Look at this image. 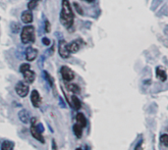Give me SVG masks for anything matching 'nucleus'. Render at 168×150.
I'll return each mask as SVG.
<instances>
[{
  "instance_id": "obj_1",
  "label": "nucleus",
  "mask_w": 168,
  "mask_h": 150,
  "mask_svg": "<svg viewBox=\"0 0 168 150\" xmlns=\"http://www.w3.org/2000/svg\"><path fill=\"white\" fill-rule=\"evenodd\" d=\"M60 22L65 28H71L74 24V13L69 0H62V8L60 12Z\"/></svg>"
},
{
  "instance_id": "obj_2",
  "label": "nucleus",
  "mask_w": 168,
  "mask_h": 150,
  "mask_svg": "<svg viewBox=\"0 0 168 150\" xmlns=\"http://www.w3.org/2000/svg\"><path fill=\"white\" fill-rule=\"evenodd\" d=\"M21 41L23 44L35 42V28L32 26H26L21 31Z\"/></svg>"
},
{
  "instance_id": "obj_3",
  "label": "nucleus",
  "mask_w": 168,
  "mask_h": 150,
  "mask_svg": "<svg viewBox=\"0 0 168 150\" xmlns=\"http://www.w3.org/2000/svg\"><path fill=\"white\" fill-rule=\"evenodd\" d=\"M31 133L32 138L39 141L40 143H44L45 139L42 135V133L39 131L37 127V118H32L31 119Z\"/></svg>"
},
{
  "instance_id": "obj_4",
  "label": "nucleus",
  "mask_w": 168,
  "mask_h": 150,
  "mask_svg": "<svg viewBox=\"0 0 168 150\" xmlns=\"http://www.w3.org/2000/svg\"><path fill=\"white\" fill-rule=\"evenodd\" d=\"M60 74H61L62 79L65 81H67V83H69V81L75 79V73L68 66H62L61 69H60Z\"/></svg>"
},
{
  "instance_id": "obj_5",
  "label": "nucleus",
  "mask_w": 168,
  "mask_h": 150,
  "mask_svg": "<svg viewBox=\"0 0 168 150\" xmlns=\"http://www.w3.org/2000/svg\"><path fill=\"white\" fill-rule=\"evenodd\" d=\"M15 90L20 97H26L27 95L29 94L30 87H29L28 84H26V81L25 83L24 81H19V83L16 85Z\"/></svg>"
},
{
  "instance_id": "obj_6",
  "label": "nucleus",
  "mask_w": 168,
  "mask_h": 150,
  "mask_svg": "<svg viewBox=\"0 0 168 150\" xmlns=\"http://www.w3.org/2000/svg\"><path fill=\"white\" fill-rule=\"evenodd\" d=\"M58 53L61 58L67 59L69 58L71 53L68 49V43H67L65 40H60L58 43Z\"/></svg>"
},
{
  "instance_id": "obj_7",
  "label": "nucleus",
  "mask_w": 168,
  "mask_h": 150,
  "mask_svg": "<svg viewBox=\"0 0 168 150\" xmlns=\"http://www.w3.org/2000/svg\"><path fill=\"white\" fill-rule=\"evenodd\" d=\"M25 57L29 62H32V61H35L36 58L37 57V50L36 48H33L32 46L28 47L25 52Z\"/></svg>"
},
{
  "instance_id": "obj_8",
  "label": "nucleus",
  "mask_w": 168,
  "mask_h": 150,
  "mask_svg": "<svg viewBox=\"0 0 168 150\" xmlns=\"http://www.w3.org/2000/svg\"><path fill=\"white\" fill-rule=\"evenodd\" d=\"M31 102L32 106L35 108H38L40 106V102H42V99H40V95L38 93L37 90H32L31 93Z\"/></svg>"
},
{
  "instance_id": "obj_9",
  "label": "nucleus",
  "mask_w": 168,
  "mask_h": 150,
  "mask_svg": "<svg viewBox=\"0 0 168 150\" xmlns=\"http://www.w3.org/2000/svg\"><path fill=\"white\" fill-rule=\"evenodd\" d=\"M81 46H82V40L75 39L68 44V49L70 53H77L81 49Z\"/></svg>"
},
{
  "instance_id": "obj_10",
  "label": "nucleus",
  "mask_w": 168,
  "mask_h": 150,
  "mask_svg": "<svg viewBox=\"0 0 168 150\" xmlns=\"http://www.w3.org/2000/svg\"><path fill=\"white\" fill-rule=\"evenodd\" d=\"M23 76H24V80L27 84H32L36 80V73L31 69L24 72Z\"/></svg>"
},
{
  "instance_id": "obj_11",
  "label": "nucleus",
  "mask_w": 168,
  "mask_h": 150,
  "mask_svg": "<svg viewBox=\"0 0 168 150\" xmlns=\"http://www.w3.org/2000/svg\"><path fill=\"white\" fill-rule=\"evenodd\" d=\"M21 20L24 24H31L33 21V16H32V13L31 10H27L24 11L22 14H21Z\"/></svg>"
},
{
  "instance_id": "obj_12",
  "label": "nucleus",
  "mask_w": 168,
  "mask_h": 150,
  "mask_svg": "<svg viewBox=\"0 0 168 150\" xmlns=\"http://www.w3.org/2000/svg\"><path fill=\"white\" fill-rule=\"evenodd\" d=\"M19 119L21 120V122H23L24 124H27V123H29L30 121V114L28 112V110H21L19 112Z\"/></svg>"
},
{
  "instance_id": "obj_13",
  "label": "nucleus",
  "mask_w": 168,
  "mask_h": 150,
  "mask_svg": "<svg viewBox=\"0 0 168 150\" xmlns=\"http://www.w3.org/2000/svg\"><path fill=\"white\" fill-rule=\"evenodd\" d=\"M76 121H77V124L80 125L82 128H85L86 127V119L85 117V115L83 113H78L77 116H76Z\"/></svg>"
},
{
  "instance_id": "obj_14",
  "label": "nucleus",
  "mask_w": 168,
  "mask_h": 150,
  "mask_svg": "<svg viewBox=\"0 0 168 150\" xmlns=\"http://www.w3.org/2000/svg\"><path fill=\"white\" fill-rule=\"evenodd\" d=\"M156 77L159 80L161 81H165L167 80V75H166V72L164 69L160 67H157L156 68Z\"/></svg>"
},
{
  "instance_id": "obj_15",
  "label": "nucleus",
  "mask_w": 168,
  "mask_h": 150,
  "mask_svg": "<svg viewBox=\"0 0 168 150\" xmlns=\"http://www.w3.org/2000/svg\"><path fill=\"white\" fill-rule=\"evenodd\" d=\"M71 100H72V106L75 110L81 109V107H82V102L80 101V99L76 96V95H73L71 97Z\"/></svg>"
},
{
  "instance_id": "obj_16",
  "label": "nucleus",
  "mask_w": 168,
  "mask_h": 150,
  "mask_svg": "<svg viewBox=\"0 0 168 150\" xmlns=\"http://www.w3.org/2000/svg\"><path fill=\"white\" fill-rule=\"evenodd\" d=\"M66 86H67V90H68L69 91H71L72 93H74V94H78L81 91L80 86L78 85H76V84H68Z\"/></svg>"
},
{
  "instance_id": "obj_17",
  "label": "nucleus",
  "mask_w": 168,
  "mask_h": 150,
  "mask_svg": "<svg viewBox=\"0 0 168 150\" xmlns=\"http://www.w3.org/2000/svg\"><path fill=\"white\" fill-rule=\"evenodd\" d=\"M14 149V142L10 140H5L1 143V150H13Z\"/></svg>"
},
{
  "instance_id": "obj_18",
  "label": "nucleus",
  "mask_w": 168,
  "mask_h": 150,
  "mask_svg": "<svg viewBox=\"0 0 168 150\" xmlns=\"http://www.w3.org/2000/svg\"><path fill=\"white\" fill-rule=\"evenodd\" d=\"M73 132L78 138H81V136H82V134H83V128L80 125L76 124V125L73 126Z\"/></svg>"
},
{
  "instance_id": "obj_19",
  "label": "nucleus",
  "mask_w": 168,
  "mask_h": 150,
  "mask_svg": "<svg viewBox=\"0 0 168 150\" xmlns=\"http://www.w3.org/2000/svg\"><path fill=\"white\" fill-rule=\"evenodd\" d=\"M39 2H40V0H30V2L28 4V9L31 11L35 10L37 7V5L39 4Z\"/></svg>"
},
{
  "instance_id": "obj_20",
  "label": "nucleus",
  "mask_w": 168,
  "mask_h": 150,
  "mask_svg": "<svg viewBox=\"0 0 168 150\" xmlns=\"http://www.w3.org/2000/svg\"><path fill=\"white\" fill-rule=\"evenodd\" d=\"M43 77H44V79L46 80V81L49 84V85L50 86H53V83H54V79H53L50 75H49V73H47L46 71H43Z\"/></svg>"
},
{
  "instance_id": "obj_21",
  "label": "nucleus",
  "mask_w": 168,
  "mask_h": 150,
  "mask_svg": "<svg viewBox=\"0 0 168 150\" xmlns=\"http://www.w3.org/2000/svg\"><path fill=\"white\" fill-rule=\"evenodd\" d=\"M20 30H21V27H20V25L18 23H12L11 24V31L14 33L19 32Z\"/></svg>"
},
{
  "instance_id": "obj_22",
  "label": "nucleus",
  "mask_w": 168,
  "mask_h": 150,
  "mask_svg": "<svg viewBox=\"0 0 168 150\" xmlns=\"http://www.w3.org/2000/svg\"><path fill=\"white\" fill-rule=\"evenodd\" d=\"M73 4H74V7H75V10L78 12V14L84 15V10H83L82 7H81V5L79 3H77V2H74Z\"/></svg>"
},
{
  "instance_id": "obj_23",
  "label": "nucleus",
  "mask_w": 168,
  "mask_h": 150,
  "mask_svg": "<svg viewBox=\"0 0 168 150\" xmlns=\"http://www.w3.org/2000/svg\"><path fill=\"white\" fill-rule=\"evenodd\" d=\"M30 69H31V66H30V64L24 63V64H22L21 66H20V72H21L22 74H23L24 72H26V71L30 70Z\"/></svg>"
},
{
  "instance_id": "obj_24",
  "label": "nucleus",
  "mask_w": 168,
  "mask_h": 150,
  "mask_svg": "<svg viewBox=\"0 0 168 150\" xmlns=\"http://www.w3.org/2000/svg\"><path fill=\"white\" fill-rule=\"evenodd\" d=\"M160 141L165 146H168V134H162L160 136Z\"/></svg>"
},
{
  "instance_id": "obj_25",
  "label": "nucleus",
  "mask_w": 168,
  "mask_h": 150,
  "mask_svg": "<svg viewBox=\"0 0 168 150\" xmlns=\"http://www.w3.org/2000/svg\"><path fill=\"white\" fill-rule=\"evenodd\" d=\"M44 31H45V32H47V33L50 32V31H51V25H50L48 20H46V21L44 22Z\"/></svg>"
},
{
  "instance_id": "obj_26",
  "label": "nucleus",
  "mask_w": 168,
  "mask_h": 150,
  "mask_svg": "<svg viewBox=\"0 0 168 150\" xmlns=\"http://www.w3.org/2000/svg\"><path fill=\"white\" fill-rule=\"evenodd\" d=\"M50 39L49 38H47V37H43L42 38V43L45 45V46H49L50 45Z\"/></svg>"
},
{
  "instance_id": "obj_27",
  "label": "nucleus",
  "mask_w": 168,
  "mask_h": 150,
  "mask_svg": "<svg viewBox=\"0 0 168 150\" xmlns=\"http://www.w3.org/2000/svg\"><path fill=\"white\" fill-rule=\"evenodd\" d=\"M143 140H141L139 143H138V144L136 145V147H135V150H144L143 149Z\"/></svg>"
},
{
  "instance_id": "obj_28",
  "label": "nucleus",
  "mask_w": 168,
  "mask_h": 150,
  "mask_svg": "<svg viewBox=\"0 0 168 150\" xmlns=\"http://www.w3.org/2000/svg\"><path fill=\"white\" fill-rule=\"evenodd\" d=\"M60 105H61V107H65V103L64 101H62V98H60Z\"/></svg>"
},
{
  "instance_id": "obj_29",
  "label": "nucleus",
  "mask_w": 168,
  "mask_h": 150,
  "mask_svg": "<svg viewBox=\"0 0 168 150\" xmlns=\"http://www.w3.org/2000/svg\"><path fill=\"white\" fill-rule=\"evenodd\" d=\"M84 1H86V2H89V3H91V2L95 1V0H84Z\"/></svg>"
},
{
  "instance_id": "obj_30",
  "label": "nucleus",
  "mask_w": 168,
  "mask_h": 150,
  "mask_svg": "<svg viewBox=\"0 0 168 150\" xmlns=\"http://www.w3.org/2000/svg\"><path fill=\"white\" fill-rule=\"evenodd\" d=\"M77 150H82V149H77Z\"/></svg>"
}]
</instances>
